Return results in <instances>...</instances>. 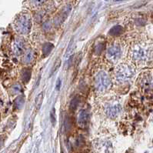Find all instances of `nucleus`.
I'll list each match as a JSON object with an SVG mask.
<instances>
[{"label": "nucleus", "instance_id": "1", "mask_svg": "<svg viewBox=\"0 0 153 153\" xmlns=\"http://www.w3.org/2000/svg\"><path fill=\"white\" fill-rule=\"evenodd\" d=\"M14 27L18 33L21 35H26L32 28V19L27 12H21L14 22Z\"/></svg>", "mask_w": 153, "mask_h": 153}, {"label": "nucleus", "instance_id": "2", "mask_svg": "<svg viewBox=\"0 0 153 153\" xmlns=\"http://www.w3.org/2000/svg\"><path fill=\"white\" fill-rule=\"evenodd\" d=\"M135 71L131 66L128 64H121L114 71V76L118 82H125L129 81L134 76Z\"/></svg>", "mask_w": 153, "mask_h": 153}, {"label": "nucleus", "instance_id": "3", "mask_svg": "<svg viewBox=\"0 0 153 153\" xmlns=\"http://www.w3.org/2000/svg\"><path fill=\"white\" fill-rule=\"evenodd\" d=\"M111 79L105 72L101 71L98 72L95 78V87L99 92H103L110 87Z\"/></svg>", "mask_w": 153, "mask_h": 153}, {"label": "nucleus", "instance_id": "4", "mask_svg": "<svg viewBox=\"0 0 153 153\" xmlns=\"http://www.w3.org/2000/svg\"><path fill=\"white\" fill-rule=\"evenodd\" d=\"M150 52L149 48L142 46V45H136L131 48L130 55L132 60L136 62H145L149 59Z\"/></svg>", "mask_w": 153, "mask_h": 153}, {"label": "nucleus", "instance_id": "5", "mask_svg": "<svg viewBox=\"0 0 153 153\" xmlns=\"http://www.w3.org/2000/svg\"><path fill=\"white\" fill-rule=\"evenodd\" d=\"M104 110H105V114L109 117L115 118L120 113L121 105L116 101H110L105 105Z\"/></svg>", "mask_w": 153, "mask_h": 153}, {"label": "nucleus", "instance_id": "6", "mask_svg": "<svg viewBox=\"0 0 153 153\" xmlns=\"http://www.w3.org/2000/svg\"><path fill=\"white\" fill-rule=\"evenodd\" d=\"M138 85L144 91H150L153 89V78L149 73L141 75L138 79Z\"/></svg>", "mask_w": 153, "mask_h": 153}, {"label": "nucleus", "instance_id": "7", "mask_svg": "<svg viewBox=\"0 0 153 153\" xmlns=\"http://www.w3.org/2000/svg\"><path fill=\"white\" fill-rule=\"evenodd\" d=\"M122 55V50L118 45L109 46L107 50V59L111 62H116L119 59Z\"/></svg>", "mask_w": 153, "mask_h": 153}, {"label": "nucleus", "instance_id": "8", "mask_svg": "<svg viewBox=\"0 0 153 153\" xmlns=\"http://www.w3.org/2000/svg\"><path fill=\"white\" fill-rule=\"evenodd\" d=\"M25 42L22 39H17L15 40V42L12 46V49H13V53L15 55H22L25 53Z\"/></svg>", "mask_w": 153, "mask_h": 153}, {"label": "nucleus", "instance_id": "9", "mask_svg": "<svg viewBox=\"0 0 153 153\" xmlns=\"http://www.w3.org/2000/svg\"><path fill=\"white\" fill-rule=\"evenodd\" d=\"M88 119H89V116H88L87 111L85 110H82L79 113V116H78L79 125L81 127L85 126L88 123Z\"/></svg>", "mask_w": 153, "mask_h": 153}, {"label": "nucleus", "instance_id": "10", "mask_svg": "<svg viewBox=\"0 0 153 153\" xmlns=\"http://www.w3.org/2000/svg\"><path fill=\"white\" fill-rule=\"evenodd\" d=\"M34 53L32 50L25 51L23 53V62L25 63L29 64L34 60Z\"/></svg>", "mask_w": 153, "mask_h": 153}, {"label": "nucleus", "instance_id": "11", "mask_svg": "<svg viewBox=\"0 0 153 153\" xmlns=\"http://www.w3.org/2000/svg\"><path fill=\"white\" fill-rule=\"evenodd\" d=\"M46 2V0H28V5L33 8H38Z\"/></svg>", "mask_w": 153, "mask_h": 153}, {"label": "nucleus", "instance_id": "12", "mask_svg": "<svg viewBox=\"0 0 153 153\" xmlns=\"http://www.w3.org/2000/svg\"><path fill=\"white\" fill-rule=\"evenodd\" d=\"M123 32V28L119 26H114L113 28H111V30L109 31V34L111 35H118L122 34Z\"/></svg>", "mask_w": 153, "mask_h": 153}, {"label": "nucleus", "instance_id": "13", "mask_svg": "<svg viewBox=\"0 0 153 153\" xmlns=\"http://www.w3.org/2000/svg\"><path fill=\"white\" fill-rule=\"evenodd\" d=\"M42 101H43V92L38 95L35 99V105L37 109H40L41 105H42Z\"/></svg>", "mask_w": 153, "mask_h": 153}, {"label": "nucleus", "instance_id": "14", "mask_svg": "<svg viewBox=\"0 0 153 153\" xmlns=\"http://www.w3.org/2000/svg\"><path fill=\"white\" fill-rule=\"evenodd\" d=\"M73 51H74V46H73L72 42H71L69 44V46L68 48H67V50H66V54H65V55H64V58H65L66 60H68L69 58L72 55Z\"/></svg>", "mask_w": 153, "mask_h": 153}, {"label": "nucleus", "instance_id": "15", "mask_svg": "<svg viewBox=\"0 0 153 153\" xmlns=\"http://www.w3.org/2000/svg\"><path fill=\"white\" fill-rule=\"evenodd\" d=\"M53 48V45L51 43H46L43 46V48H42V53H43L44 55H48L49 53H51V51Z\"/></svg>", "mask_w": 153, "mask_h": 153}, {"label": "nucleus", "instance_id": "16", "mask_svg": "<svg viewBox=\"0 0 153 153\" xmlns=\"http://www.w3.org/2000/svg\"><path fill=\"white\" fill-rule=\"evenodd\" d=\"M23 104H24V98H23V97H18L15 102V108H17L18 109H20L23 106Z\"/></svg>", "mask_w": 153, "mask_h": 153}, {"label": "nucleus", "instance_id": "17", "mask_svg": "<svg viewBox=\"0 0 153 153\" xmlns=\"http://www.w3.org/2000/svg\"><path fill=\"white\" fill-rule=\"evenodd\" d=\"M22 91V86L19 84H15L12 87V92L13 94H18Z\"/></svg>", "mask_w": 153, "mask_h": 153}, {"label": "nucleus", "instance_id": "18", "mask_svg": "<svg viewBox=\"0 0 153 153\" xmlns=\"http://www.w3.org/2000/svg\"><path fill=\"white\" fill-rule=\"evenodd\" d=\"M60 65H61V59L58 58V59L55 60L54 65H53V69H52V74L54 73V72H55V71H56V70L59 68Z\"/></svg>", "mask_w": 153, "mask_h": 153}, {"label": "nucleus", "instance_id": "19", "mask_svg": "<svg viewBox=\"0 0 153 153\" xmlns=\"http://www.w3.org/2000/svg\"><path fill=\"white\" fill-rule=\"evenodd\" d=\"M50 119L53 125H55V122H56V116H55V110L54 108H53V109L51 110Z\"/></svg>", "mask_w": 153, "mask_h": 153}, {"label": "nucleus", "instance_id": "20", "mask_svg": "<svg viewBox=\"0 0 153 153\" xmlns=\"http://www.w3.org/2000/svg\"><path fill=\"white\" fill-rule=\"evenodd\" d=\"M78 99L77 98H73L72 100V102H71V105H70V106H71V109H75L77 107V105H78Z\"/></svg>", "mask_w": 153, "mask_h": 153}, {"label": "nucleus", "instance_id": "21", "mask_svg": "<svg viewBox=\"0 0 153 153\" xmlns=\"http://www.w3.org/2000/svg\"><path fill=\"white\" fill-rule=\"evenodd\" d=\"M61 79H57L56 81V85H55V89L57 90V91H59V89H60V87H61Z\"/></svg>", "mask_w": 153, "mask_h": 153}, {"label": "nucleus", "instance_id": "22", "mask_svg": "<svg viewBox=\"0 0 153 153\" xmlns=\"http://www.w3.org/2000/svg\"><path fill=\"white\" fill-rule=\"evenodd\" d=\"M61 1H62V0H61Z\"/></svg>", "mask_w": 153, "mask_h": 153}]
</instances>
